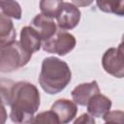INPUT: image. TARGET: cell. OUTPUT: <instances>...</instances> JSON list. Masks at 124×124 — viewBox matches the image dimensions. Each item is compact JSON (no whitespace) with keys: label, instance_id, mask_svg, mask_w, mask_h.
I'll use <instances>...</instances> for the list:
<instances>
[{"label":"cell","instance_id":"cell-12","mask_svg":"<svg viewBox=\"0 0 124 124\" xmlns=\"http://www.w3.org/2000/svg\"><path fill=\"white\" fill-rule=\"evenodd\" d=\"M16 33L11 17L0 13V46L16 40Z\"/></svg>","mask_w":124,"mask_h":124},{"label":"cell","instance_id":"cell-13","mask_svg":"<svg viewBox=\"0 0 124 124\" xmlns=\"http://www.w3.org/2000/svg\"><path fill=\"white\" fill-rule=\"evenodd\" d=\"M100 11L119 16L124 15V0H96Z\"/></svg>","mask_w":124,"mask_h":124},{"label":"cell","instance_id":"cell-19","mask_svg":"<svg viewBox=\"0 0 124 124\" xmlns=\"http://www.w3.org/2000/svg\"><path fill=\"white\" fill-rule=\"evenodd\" d=\"M75 124H78V123H91V124H94L95 123V119L93 116H91L88 112L87 113H82L78 119H76L74 121Z\"/></svg>","mask_w":124,"mask_h":124},{"label":"cell","instance_id":"cell-16","mask_svg":"<svg viewBox=\"0 0 124 124\" xmlns=\"http://www.w3.org/2000/svg\"><path fill=\"white\" fill-rule=\"evenodd\" d=\"M15 84V81L7 78H0V96L2 97L6 106H10L12 89Z\"/></svg>","mask_w":124,"mask_h":124},{"label":"cell","instance_id":"cell-7","mask_svg":"<svg viewBox=\"0 0 124 124\" xmlns=\"http://www.w3.org/2000/svg\"><path fill=\"white\" fill-rule=\"evenodd\" d=\"M50 109L56 114L59 123L62 124L73 121L78 113L77 104L68 99H58L52 104Z\"/></svg>","mask_w":124,"mask_h":124},{"label":"cell","instance_id":"cell-18","mask_svg":"<svg viewBox=\"0 0 124 124\" xmlns=\"http://www.w3.org/2000/svg\"><path fill=\"white\" fill-rule=\"evenodd\" d=\"M124 113L121 110H113V111H108L104 116L103 119L106 122H117V123H122Z\"/></svg>","mask_w":124,"mask_h":124},{"label":"cell","instance_id":"cell-10","mask_svg":"<svg viewBox=\"0 0 124 124\" xmlns=\"http://www.w3.org/2000/svg\"><path fill=\"white\" fill-rule=\"evenodd\" d=\"M19 44L25 51L33 54L42 47V39L32 26H24L20 31Z\"/></svg>","mask_w":124,"mask_h":124},{"label":"cell","instance_id":"cell-1","mask_svg":"<svg viewBox=\"0 0 124 124\" xmlns=\"http://www.w3.org/2000/svg\"><path fill=\"white\" fill-rule=\"evenodd\" d=\"M40 101L41 96L36 85L28 81L15 82L10 102L11 120L15 123H32Z\"/></svg>","mask_w":124,"mask_h":124},{"label":"cell","instance_id":"cell-20","mask_svg":"<svg viewBox=\"0 0 124 124\" xmlns=\"http://www.w3.org/2000/svg\"><path fill=\"white\" fill-rule=\"evenodd\" d=\"M8 118V113L6 110V105L0 96V124H4Z\"/></svg>","mask_w":124,"mask_h":124},{"label":"cell","instance_id":"cell-8","mask_svg":"<svg viewBox=\"0 0 124 124\" xmlns=\"http://www.w3.org/2000/svg\"><path fill=\"white\" fill-rule=\"evenodd\" d=\"M101 92L98 82L96 80H92L91 82H84V83H80L78 86H76L72 92V98L74 100V102L78 105V106H86L87 102L90 100V98Z\"/></svg>","mask_w":124,"mask_h":124},{"label":"cell","instance_id":"cell-5","mask_svg":"<svg viewBox=\"0 0 124 124\" xmlns=\"http://www.w3.org/2000/svg\"><path fill=\"white\" fill-rule=\"evenodd\" d=\"M103 69L108 75L122 78L124 77V57H123V44L117 47H110L105 51L102 57Z\"/></svg>","mask_w":124,"mask_h":124},{"label":"cell","instance_id":"cell-11","mask_svg":"<svg viewBox=\"0 0 124 124\" xmlns=\"http://www.w3.org/2000/svg\"><path fill=\"white\" fill-rule=\"evenodd\" d=\"M111 100L107 96L101 94V92L93 95L86 104L87 112L96 118L103 117L111 108Z\"/></svg>","mask_w":124,"mask_h":124},{"label":"cell","instance_id":"cell-21","mask_svg":"<svg viewBox=\"0 0 124 124\" xmlns=\"http://www.w3.org/2000/svg\"><path fill=\"white\" fill-rule=\"evenodd\" d=\"M73 4L77 7H87L90 6L94 0H72Z\"/></svg>","mask_w":124,"mask_h":124},{"label":"cell","instance_id":"cell-9","mask_svg":"<svg viewBox=\"0 0 124 124\" xmlns=\"http://www.w3.org/2000/svg\"><path fill=\"white\" fill-rule=\"evenodd\" d=\"M30 26H32L38 32L42 39V43L50 38L57 31V25L53 18L46 16L43 14H38L32 19Z\"/></svg>","mask_w":124,"mask_h":124},{"label":"cell","instance_id":"cell-4","mask_svg":"<svg viewBox=\"0 0 124 124\" xmlns=\"http://www.w3.org/2000/svg\"><path fill=\"white\" fill-rule=\"evenodd\" d=\"M77 41L74 35L64 30H57L50 38L42 43V47L46 52L64 56L70 53L76 46Z\"/></svg>","mask_w":124,"mask_h":124},{"label":"cell","instance_id":"cell-17","mask_svg":"<svg viewBox=\"0 0 124 124\" xmlns=\"http://www.w3.org/2000/svg\"><path fill=\"white\" fill-rule=\"evenodd\" d=\"M32 123H52V124H59V120L56 114L50 109L46 111H43L38 113L34 116Z\"/></svg>","mask_w":124,"mask_h":124},{"label":"cell","instance_id":"cell-3","mask_svg":"<svg viewBox=\"0 0 124 124\" xmlns=\"http://www.w3.org/2000/svg\"><path fill=\"white\" fill-rule=\"evenodd\" d=\"M32 54L25 51L19 42L13 41L0 46V72L12 73L15 72L30 61Z\"/></svg>","mask_w":124,"mask_h":124},{"label":"cell","instance_id":"cell-2","mask_svg":"<svg viewBox=\"0 0 124 124\" xmlns=\"http://www.w3.org/2000/svg\"><path fill=\"white\" fill-rule=\"evenodd\" d=\"M72 79L69 65L58 57L49 56L43 60L39 83L43 90L50 95H55L64 90Z\"/></svg>","mask_w":124,"mask_h":124},{"label":"cell","instance_id":"cell-14","mask_svg":"<svg viewBox=\"0 0 124 124\" xmlns=\"http://www.w3.org/2000/svg\"><path fill=\"white\" fill-rule=\"evenodd\" d=\"M0 10L2 14L9 17L15 19L21 18L22 10L19 3L16 0H0Z\"/></svg>","mask_w":124,"mask_h":124},{"label":"cell","instance_id":"cell-6","mask_svg":"<svg viewBox=\"0 0 124 124\" xmlns=\"http://www.w3.org/2000/svg\"><path fill=\"white\" fill-rule=\"evenodd\" d=\"M80 11L73 3L63 2L56 16L57 26L62 30H72L80 20Z\"/></svg>","mask_w":124,"mask_h":124},{"label":"cell","instance_id":"cell-15","mask_svg":"<svg viewBox=\"0 0 124 124\" xmlns=\"http://www.w3.org/2000/svg\"><path fill=\"white\" fill-rule=\"evenodd\" d=\"M62 3V0H40L41 14L46 16L54 18L56 17Z\"/></svg>","mask_w":124,"mask_h":124}]
</instances>
